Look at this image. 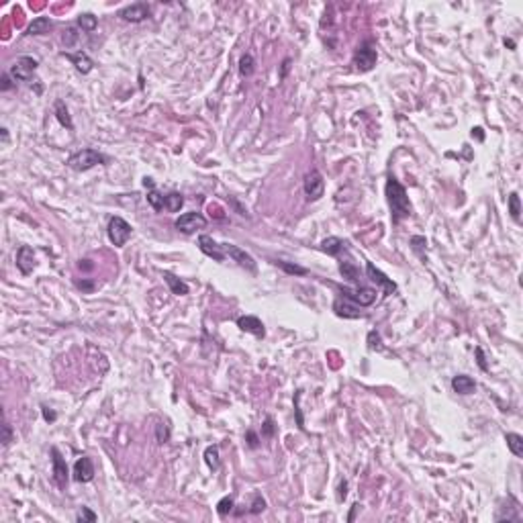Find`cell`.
Returning a JSON list of instances; mask_svg holds the SVG:
<instances>
[{
	"instance_id": "cell-1",
	"label": "cell",
	"mask_w": 523,
	"mask_h": 523,
	"mask_svg": "<svg viewBox=\"0 0 523 523\" xmlns=\"http://www.w3.org/2000/svg\"><path fill=\"white\" fill-rule=\"evenodd\" d=\"M386 200L390 207V219L395 225H399L403 219L413 215V207L407 196V190L395 176H388L386 180Z\"/></svg>"
},
{
	"instance_id": "cell-2",
	"label": "cell",
	"mask_w": 523,
	"mask_h": 523,
	"mask_svg": "<svg viewBox=\"0 0 523 523\" xmlns=\"http://www.w3.org/2000/svg\"><path fill=\"white\" fill-rule=\"evenodd\" d=\"M106 162H108L106 156H102L100 152L88 148V150H82V152L72 154V156L68 158V168L74 170V172H86V170H90V168H94V166H100V164H106Z\"/></svg>"
},
{
	"instance_id": "cell-3",
	"label": "cell",
	"mask_w": 523,
	"mask_h": 523,
	"mask_svg": "<svg viewBox=\"0 0 523 523\" xmlns=\"http://www.w3.org/2000/svg\"><path fill=\"white\" fill-rule=\"evenodd\" d=\"M106 233H108V239H110V243H112L114 247H123V245L129 241L131 233H133V227H131L123 217H112V219L108 221Z\"/></svg>"
},
{
	"instance_id": "cell-4",
	"label": "cell",
	"mask_w": 523,
	"mask_h": 523,
	"mask_svg": "<svg viewBox=\"0 0 523 523\" xmlns=\"http://www.w3.org/2000/svg\"><path fill=\"white\" fill-rule=\"evenodd\" d=\"M39 68V62L37 57H31V55H21L13 66H11V76L15 82H27L33 78V74L37 72Z\"/></svg>"
},
{
	"instance_id": "cell-5",
	"label": "cell",
	"mask_w": 523,
	"mask_h": 523,
	"mask_svg": "<svg viewBox=\"0 0 523 523\" xmlns=\"http://www.w3.org/2000/svg\"><path fill=\"white\" fill-rule=\"evenodd\" d=\"M376 60H378V51L372 43L360 45L354 53V66L358 72H370L376 66Z\"/></svg>"
},
{
	"instance_id": "cell-6",
	"label": "cell",
	"mask_w": 523,
	"mask_h": 523,
	"mask_svg": "<svg viewBox=\"0 0 523 523\" xmlns=\"http://www.w3.org/2000/svg\"><path fill=\"white\" fill-rule=\"evenodd\" d=\"M339 293H341L343 299H347V301H352V303H356V305H360V307H370V305H374V301H376V290H374V288H368V286H360V288H347V286H343V288H339Z\"/></svg>"
},
{
	"instance_id": "cell-7",
	"label": "cell",
	"mask_w": 523,
	"mask_h": 523,
	"mask_svg": "<svg viewBox=\"0 0 523 523\" xmlns=\"http://www.w3.org/2000/svg\"><path fill=\"white\" fill-rule=\"evenodd\" d=\"M366 274H368V278L374 282V284H378L380 286V290H382V297H390V295H395L397 293V284L392 282L382 270H378L372 262H368L366 264Z\"/></svg>"
},
{
	"instance_id": "cell-8",
	"label": "cell",
	"mask_w": 523,
	"mask_h": 523,
	"mask_svg": "<svg viewBox=\"0 0 523 523\" xmlns=\"http://www.w3.org/2000/svg\"><path fill=\"white\" fill-rule=\"evenodd\" d=\"M303 186H305V194H307L309 200H319L325 194V180H323L319 170H311L305 176Z\"/></svg>"
},
{
	"instance_id": "cell-9",
	"label": "cell",
	"mask_w": 523,
	"mask_h": 523,
	"mask_svg": "<svg viewBox=\"0 0 523 523\" xmlns=\"http://www.w3.org/2000/svg\"><path fill=\"white\" fill-rule=\"evenodd\" d=\"M51 472H53V480H55V484L60 486V488H66L68 486V474H70V470H68V464H66V460H64V456L60 454V450L53 446L51 448Z\"/></svg>"
},
{
	"instance_id": "cell-10",
	"label": "cell",
	"mask_w": 523,
	"mask_h": 523,
	"mask_svg": "<svg viewBox=\"0 0 523 523\" xmlns=\"http://www.w3.org/2000/svg\"><path fill=\"white\" fill-rule=\"evenodd\" d=\"M205 227H207V219L200 213H184L176 219V229L184 235H190L196 229H205Z\"/></svg>"
},
{
	"instance_id": "cell-11",
	"label": "cell",
	"mask_w": 523,
	"mask_h": 523,
	"mask_svg": "<svg viewBox=\"0 0 523 523\" xmlns=\"http://www.w3.org/2000/svg\"><path fill=\"white\" fill-rule=\"evenodd\" d=\"M221 247H223L225 255H229L233 262H237L241 268H245V270H249V272H255V259H253L245 249H241V247H237V245H233V243H221Z\"/></svg>"
},
{
	"instance_id": "cell-12",
	"label": "cell",
	"mask_w": 523,
	"mask_h": 523,
	"mask_svg": "<svg viewBox=\"0 0 523 523\" xmlns=\"http://www.w3.org/2000/svg\"><path fill=\"white\" fill-rule=\"evenodd\" d=\"M150 15H152V9H150L148 5H143V3L125 7V9L119 13V17H121L123 21H127V23H141V21L150 19Z\"/></svg>"
},
{
	"instance_id": "cell-13",
	"label": "cell",
	"mask_w": 523,
	"mask_h": 523,
	"mask_svg": "<svg viewBox=\"0 0 523 523\" xmlns=\"http://www.w3.org/2000/svg\"><path fill=\"white\" fill-rule=\"evenodd\" d=\"M198 247H200V251L205 253V255H209V257H213L215 262H225V251H223V247H221V243H217L211 235H200L198 237Z\"/></svg>"
},
{
	"instance_id": "cell-14",
	"label": "cell",
	"mask_w": 523,
	"mask_h": 523,
	"mask_svg": "<svg viewBox=\"0 0 523 523\" xmlns=\"http://www.w3.org/2000/svg\"><path fill=\"white\" fill-rule=\"evenodd\" d=\"M74 480L76 482H90L94 478V464L90 456H82L74 464Z\"/></svg>"
},
{
	"instance_id": "cell-15",
	"label": "cell",
	"mask_w": 523,
	"mask_h": 523,
	"mask_svg": "<svg viewBox=\"0 0 523 523\" xmlns=\"http://www.w3.org/2000/svg\"><path fill=\"white\" fill-rule=\"evenodd\" d=\"M333 311H335L337 317H343V319H358V317H364V313L360 311V307H358L356 303L343 299V297H339V299L333 301Z\"/></svg>"
},
{
	"instance_id": "cell-16",
	"label": "cell",
	"mask_w": 523,
	"mask_h": 523,
	"mask_svg": "<svg viewBox=\"0 0 523 523\" xmlns=\"http://www.w3.org/2000/svg\"><path fill=\"white\" fill-rule=\"evenodd\" d=\"M237 327H239L241 331H245V333L255 335V337H264V335H266L264 323H262L255 315H243V317H239V319H237Z\"/></svg>"
},
{
	"instance_id": "cell-17",
	"label": "cell",
	"mask_w": 523,
	"mask_h": 523,
	"mask_svg": "<svg viewBox=\"0 0 523 523\" xmlns=\"http://www.w3.org/2000/svg\"><path fill=\"white\" fill-rule=\"evenodd\" d=\"M17 268L21 270L23 276H29L35 268V253L29 245H21L17 251Z\"/></svg>"
},
{
	"instance_id": "cell-18",
	"label": "cell",
	"mask_w": 523,
	"mask_h": 523,
	"mask_svg": "<svg viewBox=\"0 0 523 523\" xmlns=\"http://www.w3.org/2000/svg\"><path fill=\"white\" fill-rule=\"evenodd\" d=\"M66 60H70L74 66H76V70L80 72V74H90L92 72V68H94V62L86 55V53H82V51H78V53H62Z\"/></svg>"
},
{
	"instance_id": "cell-19",
	"label": "cell",
	"mask_w": 523,
	"mask_h": 523,
	"mask_svg": "<svg viewBox=\"0 0 523 523\" xmlns=\"http://www.w3.org/2000/svg\"><path fill=\"white\" fill-rule=\"evenodd\" d=\"M452 388L458 395H472L476 390V382H474V378H470L466 374H458L452 378Z\"/></svg>"
},
{
	"instance_id": "cell-20",
	"label": "cell",
	"mask_w": 523,
	"mask_h": 523,
	"mask_svg": "<svg viewBox=\"0 0 523 523\" xmlns=\"http://www.w3.org/2000/svg\"><path fill=\"white\" fill-rule=\"evenodd\" d=\"M164 276V280H166V284L170 286V290H172V295H176V297H186L188 295V284L184 282V280H180L178 276H174L172 272H164L162 274Z\"/></svg>"
},
{
	"instance_id": "cell-21",
	"label": "cell",
	"mask_w": 523,
	"mask_h": 523,
	"mask_svg": "<svg viewBox=\"0 0 523 523\" xmlns=\"http://www.w3.org/2000/svg\"><path fill=\"white\" fill-rule=\"evenodd\" d=\"M345 249V241L339 237H327L321 241V251H325L327 255H339Z\"/></svg>"
},
{
	"instance_id": "cell-22",
	"label": "cell",
	"mask_w": 523,
	"mask_h": 523,
	"mask_svg": "<svg viewBox=\"0 0 523 523\" xmlns=\"http://www.w3.org/2000/svg\"><path fill=\"white\" fill-rule=\"evenodd\" d=\"M51 27H53V23H51L47 17H37V19H33V23L29 25L27 33H29V35H45V33L51 31Z\"/></svg>"
},
{
	"instance_id": "cell-23",
	"label": "cell",
	"mask_w": 523,
	"mask_h": 523,
	"mask_svg": "<svg viewBox=\"0 0 523 523\" xmlns=\"http://www.w3.org/2000/svg\"><path fill=\"white\" fill-rule=\"evenodd\" d=\"M55 117H57V121H60V125H62V127H66V129H74V123H72L70 110H68V106H66V102H64V100H55Z\"/></svg>"
},
{
	"instance_id": "cell-24",
	"label": "cell",
	"mask_w": 523,
	"mask_h": 523,
	"mask_svg": "<svg viewBox=\"0 0 523 523\" xmlns=\"http://www.w3.org/2000/svg\"><path fill=\"white\" fill-rule=\"evenodd\" d=\"M505 442H507V448L511 450L513 456H517V458L523 456V438L519 433H507Z\"/></svg>"
},
{
	"instance_id": "cell-25",
	"label": "cell",
	"mask_w": 523,
	"mask_h": 523,
	"mask_svg": "<svg viewBox=\"0 0 523 523\" xmlns=\"http://www.w3.org/2000/svg\"><path fill=\"white\" fill-rule=\"evenodd\" d=\"M339 272H341V276H343L345 280H350V282H358V280H360V268L354 266L352 262H341V264H339Z\"/></svg>"
},
{
	"instance_id": "cell-26",
	"label": "cell",
	"mask_w": 523,
	"mask_h": 523,
	"mask_svg": "<svg viewBox=\"0 0 523 523\" xmlns=\"http://www.w3.org/2000/svg\"><path fill=\"white\" fill-rule=\"evenodd\" d=\"M507 205H509V215L515 223L521 221V200H519V194L517 192H511L509 198H507Z\"/></svg>"
},
{
	"instance_id": "cell-27",
	"label": "cell",
	"mask_w": 523,
	"mask_h": 523,
	"mask_svg": "<svg viewBox=\"0 0 523 523\" xmlns=\"http://www.w3.org/2000/svg\"><path fill=\"white\" fill-rule=\"evenodd\" d=\"M253 70H255V60H253V55H251V53H243L241 60H239V74H241L243 78H249V76L253 74Z\"/></svg>"
},
{
	"instance_id": "cell-28",
	"label": "cell",
	"mask_w": 523,
	"mask_h": 523,
	"mask_svg": "<svg viewBox=\"0 0 523 523\" xmlns=\"http://www.w3.org/2000/svg\"><path fill=\"white\" fill-rule=\"evenodd\" d=\"M184 205V196L178 194V192H170L166 198H164V209H168L170 213H178Z\"/></svg>"
},
{
	"instance_id": "cell-29",
	"label": "cell",
	"mask_w": 523,
	"mask_h": 523,
	"mask_svg": "<svg viewBox=\"0 0 523 523\" xmlns=\"http://www.w3.org/2000/svg\"><path fill=\"white\" fill-rule=\"evenodd\" d=\"M205 462L211 470H219L221 466V458H219V446H209L205 450Z\"/></svg>"
},
{
	"instance_id": "cell-30",
	"label": "cell",
	"mask_w": 523,
	"mask_h": 523,
	"mask_svg": "<svg viewBox=\"0 0 523 523\" xmlns=\"http://www.w3.org/2000/svg\"><path fill=\"white\" fill-rule=\"evenodd\" d=\"M96 25H98V19L92 13H84V15L78 17V27L82 31H86V33H92L96 29Z\"/></svg>"
},
{
	"instance_id": "cell-31",
	"label": "cell",
	"mask_w": 523,
	"mask_h": 523,
	"mask_svg": "<svg viewBox=\"0 0 523 523\" xmlns=\"http://www.w3.org/2000/svg\"><path fill=\"white\" fill-rule=\"evenodd\" d=\"M276 266H280L286 274H295V276H305V274H307V268H303V266H299V264H290V262H282V259H278V262H276Z\"/></svg>"
},
{
	"instance_id": "cell-32",
	"label": "cell",
	"mask_w": 523,
	"mask_h": 523,
	"mask_svg": "<svg viewBox=\"0 0 523 523\" xmlns=\"http://www.w3.org/2000/svg\"><path fill=\"white\" fill-rule=\"evenodd\" d=\"M164 198H166V196H162L156 188H152V190L148 192V202L152 205L154 211H162V209H164Z\"/></svg>"
},
{
	"instance_id": "cell-33",
	"label": "cell",
	"mask_w": 523,
	"mask_h": 523,
	"mask_svg": "<svg viewBox=\"0 0 523 523\" xmlns=\"http://www.w3.org/2000/svg\"><path fill=\"white\" fill-rule=\"evenodd\" d=\"M233 503H235V501H233V497H231V495H229V497H223V499L217 503V513H219L221 517H225L227 513H231V511H233Z\"/></svg>"
},
{
	"instance_id": "cell-34",
	"label": "cell",
	"mask_w": 523,
	"mask_h": 523,
	"mask_svg": "<svg viewBox=\"0 0 523 523\" xmlns=\"http://www.w3.org/2000/svg\"><path fill=\"white\" fill-rule=\"evenodd\" d=\"M301 397H303V390H297L295 392V413H297V425L305 431V419H303V413H301Z\"/></svg>"
},
{
	"instance_id": "cell-35",
	"label": "cell",
	"mask_w": 523,
	"mask_h": 523,
	"mask_svg": "<svg viewBox=\"0 0 523 523\" xmlns=\"http://www.w3.org/2000/svg\"><path fill=\"white\" fill-rule=\"evenodd\" d=\"M274 433H276V427H274V419L268 415V417L264 419V425H262V438L270 440V438H274Z\"/></svg>"
},
{
	"instance_id": "cell-36",
	"label": "cell",
	"mask_w": 523,
	"mask_h": 523,
	"mask_svg": "<svg viewBox=\"0 0 523 523\" xmlns=\"http://www.w3.org/2000/svg\"><path fill=\"white\" fill-rule=\"evenodd\" d=\"M264 509H266V501H264V497H262L259 492H255V495H253V503H251V507H249V513L257 515V513H262Z\"/></svg>"
},
{
	"instance_id": "cell-37",
	"label": "cell",
	"mask_w": 523,
	"mask_h": 523,
	"mask_svg": "<svg viewBox=\"0 0 523 523\" xmlns=\"http://www.w3.org/2000/svg\"><path fill=\"white\" fill-rule=\"evenodd\" d=\"M62 41L66 43V47H72V45L78 41V31H76L74 27H68V29L64 31V35H62Z\"/></svg>"
},
{
	"instance_id": "cell-38",
	"label": "cell",
	"mask_w": 523,
	"mask_h": 523,
	"mask_svg": "<svg viewBox=\"0 0 523 523\" xmlns=\"http://www.w3.org/2000/svg\"><path fill=\"white\" fill-rule=\"evenodd\" d=\"M368 347H370V350H376V352L382 350V337H380L378 331H370V333H368Z\"/></svg>"
},
{
	"instance_id": "cell-39",
	"label": "cell",
	"mask_w": 523,
	"mask_h": 523,
	"mask_svg": "<svg viewBox=\"0 0 523 523\" xmlns=\"http://www.w3.org/2000/svg\"><path fill=\"white\" fill-rule=\"evenodd\" d=\"M156 438H158V444H166L170 440V427L166 423H158L156 427Z\"/></svg>"
},
{
	"instance_id": "cell-40",
	"label": "cell",
	"mask_w": 523,
	"mask_h": 523,
	"mask_svg": "<svg viewBox=\"0 0 523 523\" xmlns=\"http://www.w3.org/2000/svg\"><path fill=\"white\" fill-rule=\"evenodd\" d=\"M96 519H98V517H96V513H94V511H90L88 507H82V509H80V513H78V521H82V523H84V521L94 523Z\"/></svg>"
},
{
	"instance_id": "cell-41",
	"label": "cell",
	"mask_w": 523,
	"mask_h": 523,
	"mask_svg": "<svg viewBox=\"0 0 523 523\" xmlns=\"http://www.w3.org/2000/svg\"><path fill=\"white\" fill-rule=\"evenodd\" d=\"M11 442H13V427H11L9 421H5V423H3V446L7 448Z\"/></svg>"
},
{
	"instance_id": "cell-42",
	"label": "cell",
	"mask_w": 523,
	"mask_h": 523,
	"mask_svg": "<svg viewBox=\"0 0 523 523\" xmlns=\"http://www.w3.org/2000/svg\"><path fill=\"white\" fill-rule=\"evenodd\" d=\"M11 80H13V76H11L9 72L0 76V90H3V92H7V90H11V88H15V84H13Z\"/></svg>"
},
{
	"instance_id": "cell-43",
	"label": "cell",
	"mask_w": 523,
	"mask_h": 523,
	"mask_svg": "<svg viewBox=\"0 0 523 523\" xmlns=\"http://www.w3.org/2000/svg\"><path fill=\"white\" fill-rule=\"evenodd\" d=\"M41 415H43V419H45L47 423H53V421L57 419V413H55V411H51L47 405H41Z\"/></svg>"
},
{
	"instance_id": "cell-44",
	"label": "cell",
	"mask_w": 523,
	"mask_h": 523,
	"mask_svg": "<svg viewBox=\"0 0 523 523\" xmlns=\"http://www.w3.org/2000/svg\"><path fill=\"white\" fill-rule=\"evenodd\" d=\"M474 354H476V362H478V366H480V370H488V364H486V358H484V352H482V347H476L474 350Z\"/></svg>"
},
{
	"instance_id": "cell-45",
	"label": "cell",
	"mask_w": 523,
	"mask_h": 523,
	"mask_svg": "<svg viewBox=\"0 0 523 523\" xmlns=\"http://www.w3.org/2000/svg\"><path fill=\"white\" fill-rule=\"evenodd\" d=\"M411 245H413V249H415V251H421V249L427 245V241H425V237L415 235V237H411Z\"/></svg>"
},
{
	"instance_id": "cell-46",
	"label": "cell",
	"mask_w": 523,
	"mask_h": 523,
	"mask_svg": "<svg viewBox=\"0 0 523 523\" xmlns=\"http://www.w3.org/2000/svg\"><path fill=\"white\" fill-rule=\"evenodd\" d=\"M245 435H247V446H249V448H257V446H259V440H257L255 431H251V429H249Z\"/></svg>"
},
{
	"instance_id": "cell-47",
	"label": "cell",
	"mask_w": 523,
	"mask_h": 523,
	"mask_svg": "<svg viewBox=\"0 0 523 523\" xmlns=\"http://www.w3.org/2000/svg\"><path fill=\"white\" fill-rule=\"evenodd\" d=\"M345 495H347V482L341 480V482H339V488H337V501H343Z\"/></svg>"
},
{
	"instance_id": "cell-48",
	"label": "cell",
	"mask_w": 523,
	"mask_h": 523,
	"mask_svg": "<svg viewBox=\"0 0 523 523\" xmlns=\"http://www.w3.org/2000/svg\"><path fill=\"white\" fill-rule=\"evenodd\" d=\"M290 64H293V60H290V57H286V60H284V64H282V70H280V80H284V78H286V74H288V70H290Z\"/></svg>"
},
{
	"instance_id": "cell-49",
	"label": "cell",
	"mask_w": 523,
	"mask_h": 523,
	"mask_svg": "<svg viewBox=\"0 0 523 523\" xmlns=\"http://www.w3.org/2000/svg\"><path fill=\"white\" fill-rule=\"evenodd\" d=\"M360 509H362V505H360V503H356V505H352V511H350V515H347V521H350V523H352V521H354V519H356V513H358V511H360Z\"/></svg>"
},
{
	"instance_id": "cell-50",
	"label": "cell",
	"mask_w": 523,
	"mask_h": 523,
	"mask_svg": "<svg viewBox=\"0 0 523 523\" xmlns=\"http://www.w3.org/2000/svg\"><path fill=\"white\" fill-rule=\"evenodd\" d=\"M143 186H146V188H150V190H152V188H156L154 178H148V176H146V178H143Z\"/></svg>"
},
{
	"instance_id": "cell-51",
	"label": "cell",
	"mask_w": 523,
	"mask_h": 523,
	"mask_svg": "<svg viewBox=\"0 0 523 523\" xmlns=\"http://www.w3.org/2000/svg\"><path fill=\"white\" fill-rule=\"evenodd\" d=\"M472 135H476V137H478V139H480V141H482V139H484V135H482V129H480V127H476V129H472Z\"/></svg>"
},
{
	"instance_id": "cell-52",
	"label": "cell",
	"mask_w": 523,
	"mask_h": 523,
	"mask_svg": "<svg viewBox=\"0 0 523 523\" xmlns=\"http://www.w3.org/2000/svg\"><path fill=\"white\" fill-rule=\"evenodd\" d=\"M0 131H3V141L7 143V141H9V129H7V127H3Z\"/></svg>"
},
{
	"instance_id": "cell-53",
	"label": "cell",
	"mask_w": 523,
	"mask_h": 523,
	"mask_svg": "<svg viewBox=\"0 0 523 523\" xmlns=\"http://www.w3.org/2000/svg\"><path fill=\"white\" fill-rule=\"evenodd\" d=\"M78 286H80V288H86V290H90V288H92V282H78Z\"/></svg>"
},
{
	"instance_id": "cell-54",
	"label": "cell",
	"mask_w": 523,
	"mask_h": 523,
	"mask_svg": "<svg viewBox=\"0 0 523 523\" xmlns=\"http://www.w3.org/2000/svg\"><path fill=\"white\" fill-rule=\"evenodd\" d=\"M505 45H509V47H511V49H515V43H513V41H511V39H505Z\"/></svg>"
}]
</instances>
